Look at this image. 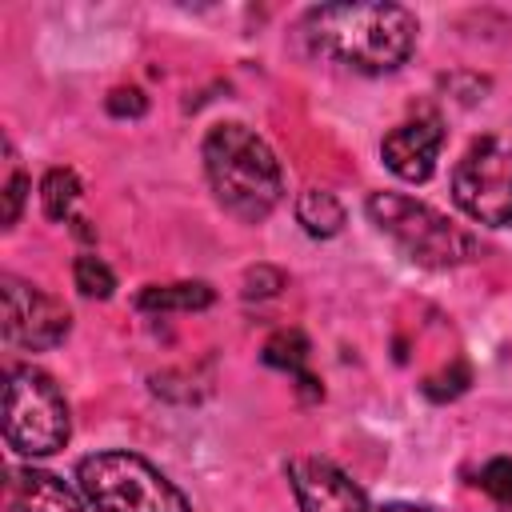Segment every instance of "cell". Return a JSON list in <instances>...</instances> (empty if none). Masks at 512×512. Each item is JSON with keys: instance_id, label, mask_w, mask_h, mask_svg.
<instances>
[{"instance_id": "obj_1", "label": "cell", "mask_w": 512, "mask_h": 512, "mask_svg": "<svg viewBox=\"0 0 512 512\" xmlns=\"http://www.w3.org/2000/svg\"><path fill=\"white\" fill-rule=\"evenodd\" d=\"M308 48L352 72H396L416 48V16L400 4H320L300 24Z\"/></svg>"}, {"instance_id": "obj_2", "label": "cell", "mask_w": 512, "mask_h": 512, "mask_svg": "<svg viewBox=\"0 0 512 512\" xmlns=\"http://www.w3.org/2000/svg\"><path fill=\"white\" fill-rule=\"evenodd\" d=\"M200 156H204V172H208L216 200L236 220L256 224L280 204L284 196L280 160L248 124L228 120V124L208 128Z\"/></svg>"}, {"instance_id": "obj_3", "label": "cell", "mask_w": 512, "mask_h": 512, "mask_svg": "<svg viewBox=\"0 0 512 512\" xmlns=\"http://www.w3.org/2000/svg\"><path fill=\"white\" fill-rule=\"evenodd\" d=\"M76 480L96 512H192L188 496L136 452L84 456Z\"/></svg>"}, {"instance_id": "obj_4", "label": "cell", "mask_w": 512, "mask_h": 512, "mask_svg": "<svg viewBox=\"0 0 512 512\" xmlns=\"http://www.w3.org/2000/svg\"><path fill=\"white\" fill-rule=\"evenodd\" d=\"M368 220L412 260L424 268H452L476 256V240L456 228L436 208L400 196V192H372L368 196Z\"/></svg>"}, {"instance_id": "obj_5", "label": "cell", "mask_w": 512, "mask_h": 512, "mask_svg": "<svg viewBox=\"0 0 512 512\" xmlns=\"http://www.w3.org/2000/svg\"><path fill=\"white\" fill-rule=\"evenodd\" d=\"M64 392L40 368H12L4 384V440L20 456H52L68 444Z\"/></svg>"}, {"instance_id": "obj_6", "label": "cell", "mask_w": 512, "mask_h": 512, "mask_svg": "<svg viewBox=\"0 0 512 512\" xmlns=\"http://www.w3.org/2000/svg\"><path fill=\"white\" fill-rule=\"evenodd\" d=\"M452 196L472 220L488 228H512V140L508 136L472 140L468 152L456 160Z\"/></svg>"}, {"instance_id": "obj_7", "label": "cell", "mask_w": 512, "mask_h": 512, "mask_svg": "<svg viewBox=\"0 0 512 512\" xmlns=\"http://www.w3.org/2000/svg\"><path fill=\"white\" fill-rule=\"evenodd\" d=\"M0 300H4V340L12 348L44 352V348H56L72 328L68 308L56 296L28 284V280L4 276L0 280Z\"/></svg>"}, {"instance_id": "obj_8", "label": "cell", "mask_w": 512, "mask_h": 512, "mask_svg": "<svg viewBox=\"0 0 512 512\" xmlns=\"http://www.w3.org/2000/svg\"><path fill=\"white\" fill-rule=\"evenodd\" d=\"M288 484L296 492L300 512H372L364 492L352 484V476L340 472L332 460L320 456L288 460Z\"/></svg>"}, {"instance_id": "obj_9", "label": "cell", "mask_w": 512, "mask_h": 512, "mask_svg": "<svg viewBox=\"0 0 512 512\" xmlns=\"http://www.w3.org/2000/svg\"><path fill=\"white\" fill-rule=\"evenodd\" d=\"M444 148V120L436 112H424V116H412L404 124H396L384 144H380V156L384 164L408 180V184H424L432 172H436V156Z\"/></svg>"}, {"instance_id": "obj_10", "label": "cell", "mask_w": 512, "mask_h": 512, "mask_svg": "<svg viewBox=\"0 0 512 512\" xmlns=\"http://www.w3.org/2000/svg\"><path fill=\"white\" fill-rule=\"evenodd\" d=\"M8 512H84V500L52 472L12 468L8 472Z\"/></svg>"}, {"instance_id": "obj_11", "label": "cell", "mask_w": 512, "mask_h": 512, "mask_svg": "<svg viewBox=\"0 0 512 512\" xmlns=\"http://www.w3.org/2000/svg\"><path fill=\"white\" fill-rule=\"evenodd\" d=\"M264 364L292 372V376H296V388H300L304 400H320V396H324L320 380L304 368V364H308V340H304V332H296V328L276 332V336L264 344Z\"/></svg>"}, {"instance_id": "obj_12", "label": "cell", "mask_w": 512, "mask_h": 512, "mask_svg": "<svg viewBox=\"0 0 512 512\" xmlns=\"http://www.w3.org/2000/svg\"><path fill=\"white\" fill-rule=\"evenodd\" d=\"M216 300V292L204 280H180V284H148L136 296L140 312H200Z\"/></svg>"}, {"instance_id": "obj_13", "label": "cell", "mask_w": 512, "mask_h": 512, "mask_svg": "<svg viewBox=\"0 0 512 512\" xmlns=\"http://www.w3.org/2000/svg\"><path fill=\"white\" fill-rule=\"evenodd\" d=\"M296 220H300V228L308 236L332 240L344 228V204L332 192H324V188H304L296 196Z\"/></svg>"}, {"instance_id": "obj_14", "label": "cell", "mask_w": 512, "mask_h": 512, "mask_svg": "<svg viewBox=\"0 0 512 512\" xmlns=\"http://www.w3.org/2000/svg\"><path fill=\"white\" fill-rule=\"evenodd\" d=\"M80 200V180L72 168H48L40 180V204L48 220H72V208Z\"/></svg>"}, {"instance_id": "obj_15", "label": "cell", "mask_w": 512, "mask_h": 512, "mask_svg": "<svg viewBox=\"0 0 512 512\" xmlns=\"http://www.w3.org/2000/svg\"><path fill=\"white\" fill-rule=\"evenodd\" d=\"M72 280H76L80 296H88V300H108V296H112V288H116V276H112V268H108L100 256H92V252L76 256Z\"/></svg>"}, {"instance_id": "obj_16", "label": "cell", "mask_w": 512, "mask_h": 512, "mask_svg": "<svg viewBox=\"0 0 512 512\" xmlns=\"http://www.w3.org/2000/svg\"><path fill=\"white\" fill-rule=\"evenodd\" d=\"M24 192H28V180H24V172H20L16 148L4 140V228H12V224L20 220Z\"/></svg>"}, {"instance_id": "obj_17", "label": "cell", "mask_w": 512, "mask_h": 512, "mask_svg": "<svg viewBox=\"0 0 512 512\" xmlns=\"http://www.w3.org/2000/svg\"><path fill=\"white\" fill-rule=\"evenodd\" d=\"M480 488H484L492 500L508 504V500H512V456L488 460V464L480 468Z\"/></svg>"}, {"instance_id": "obj_18", "label": "cell", "mask_w": 512, "mask_h": 512, "mask_svg": "<svg viewBox=\"0 0 512 512\" xmlns=\"http://www.w3.org/2000/svg\"><path fill=\"white\" fill-rule=\"evenodd\" d=\"M284 288V272L272 268V264H256L244 272V296L248 300H264V296H276Z\"/></svg>"}, {"instance_id": "obj_19", "label": "cell", "mask_w": 512, "mask_h": 512, "mask_svg": "<svg viewBox=\"0 0 512 512\" xmlns=\"http://www.w3.org/2000/svg\"><path fill=\"white\" fill-rule=\"evenodd\" d=\"M108 112L112 116H144L148 112V96L140 88H116L108 96Z\"/></svg>"}, {"instance_id": "obj_20", "label": "cell", "mask_w": 512, "mask_h": 512, "mask_svg": "<svg viewBox=\"0 0 512 512\" xmlns=\"http://www.w3.org/2000/svg\"><path fill=\"white\" fill-rule=\"evenodd\" d=\"M376 512H428V508H420V504H404V500H396V504H384V508H376Z\"/></svg>"}, {"instance_id": "obj_21", "label": "cell", "mask_w": 512, "mask_h": 512, "mask_svg": "<svg viewBox=\"0 0 512 512\" xmlns=\"http://www.w3.org/2000/svg\"><path fill=\"white\" fill-rule=\"evenodd\" d=\"M496 512H512V500H508V504H500V508H496Z\"/></svg>"}]
</instances>
